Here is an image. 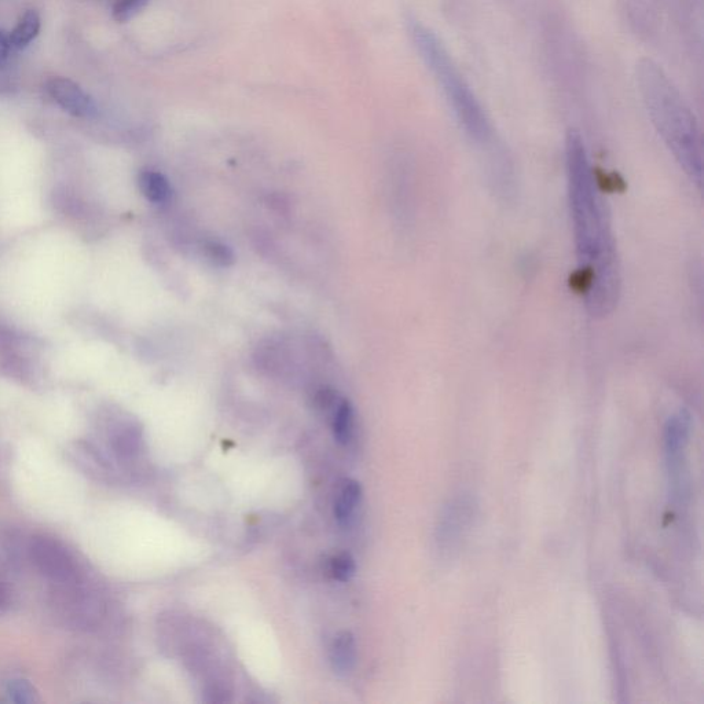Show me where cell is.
Returning <instances> with one entry per match:
<instances>
[{"label": "cell", "mask_w": 704, "mask_h": 704, "mask_svg": "<svg viewBox=\"0 0 704 704\" xmlns=\"http://www.w3.org/2000/svg\"><path fill=\"white\" fill-rule=\"evenodd\" d=\"M566 174L579 295L590 317L604 319L614 313L621 299V260L610 212L577 131L567 134Z\"/></svg>", "instance_id": "obj_1"}, {"label": "cell", "mask_w": 704, "mask_h": 704, "mask_svg": "<svg viewBox=\"0 0 704 704\" xmlns=\"http://www.w3.org/2000/svg\"><path fill=\"white\" fill-rule=\"evenodd\" d=\"M636 80L649 119L659 137L689 181L702 185V135L687 102L654 61H640L636 69Z\"/></svg>", "instance_id": "obj_2"}, {"label": "cell", "mask_w": 704, "mask_h": 704, "mask_svg": "<svg viewBox=\"0 0 704 704\" xmlns=\"http://www.w3.org/2000/svg\"><path fill=\"white\" fill-rule=\"evenodd\" d=\"M414 36L429 68L434 72L439 84H442L443 93L462 130L478 145L489 143L493 135L490 120L487 119L471 87L465 82L464 76L454 65L453 58H450L443 44L427 28L417 25Z\"/></svg>", "instance_id": "obj_3"}, {"label": "cell", "mask_w": 704, "mask_h": 704, "mask_svg": "<svg viewBox=\"0 0 704 704\" xmlns=\"http://www.w3.org/2000/svg\"><path fill=\"white\" fill-rule=\"evenodd\" d=\"M691 425V414L687 410H680L669 418L665 428L667 473H669L670 498L674 504H682L687 497L685 450L691 434Z\"/></svg>", "instance_id": "obj_4"}, {"label": "cell", "mask_w": 704, "mask_h": 704, "mask_svg": "<svg viewBox=\"0 0 704 704\" xmlns=\"http://www.w3.org/2000/svg\"><path fill=\"white\" fill-rule=\"evenodd\" d=\"M29 557L36 570L51 581L66 583L76 575L75 560L61 542L50 537H35L29 544Z\"/></svg>", "instance_id": "obj_5"}, {"label": "cell", "mask_w": 704, "mask_h": 704, "mask_svg": "<svg viewBox=\"0 0 704 704\" xmlns=\"http://www.w3.org/2000/svg\"><path fill=\"white\" fill-rule=\"evenodd\" d=\"M475 516V506L469 497H457L446 505L439 519L438 542L440 548L451 553L460 546Z\"/></svg>", "instance_id": "obj_6"}, {"label": "cell", "mask_w": 704, "mask_h": 704, "mask_svg": "<svg viewBox=\"0 0 704 704\" xmlns=\"http://www.w3.org/2000/svg\"><path fill=\"white\" fill-rule=\"evenodd\" d=\"M46 90L51 99L72 116L93 117L97 113L93 99L72 80L53 77L47 82Z\"/></svg>", "instance_id": "obj_7"}, {"label": "cell", "mask_w": 704, "mask_h": 704, "mask_svg": "<svg viewBox=\"0 0 704 704\" xmlns=\"http://www.w3.org/2000/svg\"><path fill=\"white\" fill-rule=\"evenodd\" d=\"M139 190L153 204H167L172 197V186L167 176L159 171L146 170L139 174Z\"/></svg>", "instance_id": "obj_8"}, {"label": "cell", "mask_w": 704, "mask_h": 704, "mask_svg": "<svg viewBox=\"0 0 704 704\" xmlns=\"http://www.w3.org/2000/svg\"><path fill=\"white\" fill-rule=\"evenodd\" d=\"M361 484L357 480L346 479L341 483L335 502V517L340 526H348L352 515L361 500Z\"/></svg>", "instance_id": "obj_9"}, {"label": "cell", "mask_w": 704, "mask_h": 704, "mask_svg": "<svg viewBox=\"0 0 704 704\" xmlns=\"http://www.w3.org/2000/svg\"><path fill=\"white\" fill-rule=\"evenodd\" d=\"M355 640L350 632L337 634L332 645V666L335 673L346 676L355 666Z\"/></svg>", "instance_id": "obj_10"}, {"label": "cell", "mask_w": 704, "mask_h": 704, "mask_svg": "<svg viewBox=\"0 0 704 704\" xmlns=\"http://www.w3.org/2000/svg\"><path fill=\"white\" fill-rule=\"evenodd\" d=\"M333 436L340 445H348L354 434V407L347 399H341L333 407Z\"/></svg>", "instance_id": "obj_11"}, {"label": "cell", "mask_w": 704, "mask_h": 704, "mask_svg": "<svg viewBox=\"0 0 704 704\" xmlns=\"http://www.w3.org/2000/svg\"><path fill=\"white\" fill-rule=\"evenodd\" d=\"M40 31V17L36 11L29 10L18 21L17 27L10 33L11 46L16 49L28 46Z\"/></svg>", "instance_id": "obj_12"}, {"label": "cell", "mask_w": 704, "mask_h": 704, "mask_svg": "<svg viewBox=\"0 0 704 704\" xmlns=\"http://www.w3.org/2000/svg\"><path fill=\"white\" fill-rule=\"evenodd\" d=\"M142 435L135 425H126L113 436L112 447L120 458H131L141 447Z\"/></svg>", "instance_id": "obj_13"}, {"label": "cell", "mask_w": 704, "mask_h": 704, "mask_svg": "<svg viewBox=\"0 0 704 704\" xmlns=\"http://www.w3.org/2000/svg\"><path fill=\"white\" fill-rule=\"evenodd\" d=\"M204 253L209 262L219 267H229L236 260L233 249L220 241L205 242Z\"/></svg>", "instance_id": "obj_14"}, {"label": "cell", "mask_w": 704, "mask_h": 704, "mask_svg": "<svg viewBox=\"0 0 704 704\" xmlns=\"http://www.w3.org/2000/svg\"><path fill=\"white\" fill-rule=\"evenodd\" d=\"M7 692H9L10 699L14 703L32 704L38 702V692H36L31 682L24 680V678L10 681Z\"/></svg>", "instance_id": "obj_15"}, {"label": "cell", "mask_w": 704, "mask_h": 704, "mask_svg": "<svg viewBox=\"0 0 704 704\" xmlns=\"http://www.w3.org/2000/svg\"><path fill=\"white\" fill-rule=\"evenodd\" d=\"M355 560L350 553H340L333 557L330 561V572H332L333 578L340 582L351 581L352 577L355 575Z\"/></svg>", "instance_id": "obj_16"}, {"label": "cell", "mask_w": 704, "mask_h": 704, "mask_svg": "<svg viewBox=\"0 0 704 704\" xmlns=\"http://www.w3.org/2000/svg\"><path fill=\"white\" fill-rule=\"evenodd\" d=\"M75 456L77 464L84 469L90 475H99L104 469V462L101 461L98 454L95 453L94 447L83 445L76 446Z\"/></svg>", "instance_id": "obj_17"}, {"label": "cell", "mask_w": 704, "mask_h": 704, "mask_svg": "<svg viewBox=\"0 0 704 704\" xmlns=\"http://www.w3.org/2000/svg\"><path fill=\"white\" fill-rule=\"evenodd\" d=\"M148 3L149 0H116L113 6V17L119 22L128 21Z\"/></svg>", "instance_id": "obj_18"}, {"label": "cell", "mask_w": 704, "mask_h": 704, "mask_svg": "<svg viewBox=\"0 0 704 704\" xmlns=\"http://www.w3.org/2000/svg\"><path fill=\"white\" fill-rule=\"evenodd\" d=\"M11 605V593L7 583L0 578V614H5Z\"/></svg>", "instance_id": "obj_19"}, {"label": "cell", "mask_w": 704, "mask_h": 704, "mask_svg": "<svg viewBox=\"0 0 704 704\" xmlns=\"http://www.w3.org/2000/svg\"><path fill=\"white\" fill-rule=\"evenodd\" d=\"M11 49H13V46H11L10 35L0 31V65L5 64Z\"/></svg>", "instance_id": "obj_20"}]
</instances>
